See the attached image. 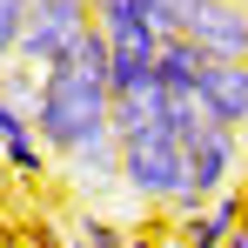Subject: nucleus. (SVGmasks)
<instances>
[{
	"label": "nucleus",
	"instance_id": "1",
	"mask_svg": "<svg viewBox=\"0 0 248 248\" xmlns=\"http://www.w3.org/2000/svg\"><path fill=\"white\" fill-rule=\"evenodd\" d=\"M34 134H41V148L61 161V155H74L87 141H108L114 127H108V41H101V27L87 20L74 47H67V61H54L41 74V101H34Z\"/></svg>",
	"mask_w": 248,
	"mask_h": 248
},
{
	"label": "nucleus",
	"instance_id": "2",
	"mask_svg": "<svg viewBox=\"0 0 248 248\" xmlns=\"http://www.w3.org/2000/svg\"><path fill=\"white\" fill-rule=\"evenodd\" d=\"M114 174H121V188L134 195V202H148V208H168V215H174L181 188H188L181 134H174L168 121H155V127H134V134H121V141H114Z\"/></svg>",
	"mask_w": 248,
	"mask_h": 248
},
{
	"label": "nucleus",
	"instance_id": "3",
	"mask_svg": "<svg viewBox=\"0 0 248 248\" xmlns=\"http://www.w3.org/2000/svg\"><path fill=\"white\" fill-rule=\"evenodd\" d=\"M87 20H94V0H27L14 61H27V67L47 74L54 61H67V47H74V34H81Z\"/></svg>",
	"mask_w": 248,
	"mask_h": 248
},
{
	"label": "nucleus",
	"instance_id": "4",
	"mask_svg": "<svg viewBox=\"0 0 248 248\" xmlns=\"http://www.w3.org/2000/svg\"><path fill=\"white\" fill-rule=\"evenodd\" d=\"M174 34H188L208 61H248V0H202L181 14Z\"/></svg>",
	"mask_w": 248,
	"mask_h": 248
},
{
	"label": "nucleus",
	"instance_id": "5",
	"mask_svg": "<svg viewBox=\"0 0 248 248\" xmlns=\"http://www.w3.org/2000/svg\"><path fill=\"white\" fill-rule=\"evenodd\" d=\"M188 94L202 101L208 121L248 127V61H208V54H202V67L188 74Z\"/></svg>",
	"mask_w": 248,
	"mask_h": 248
},
{
	"label": "nucleus",
	"instance_id": "6",
	"mask_svg": "<svg viewBox=\"0 0 248 248\" xmlns=\"http://www.w3.org/2000/svg\"><path fill=\"white\" fill-rule=\"evenodd\" d=\"M248 215L242 188H215L202 208H188V215H174V228H181V248H221L228 242V228Z\"/></svg>",
	"mask_w": 248,
	"mask_h": 248
},
{
	"label": "nucleus",
	"instance_id": "7",
	"mask_svg": "<svg viewBox=\"0 0 248 248\" xmlns=\"http://www.w3.org/2000/svg\"><path fill=\"white\" fill-rule=\"evenodd\" d=\"M61 168H67V181H74L81 195L121 188V174H114V134H108V141H87V148H74V155H61Z\"/></svg>",
	"mask_w": 248,
	"mask_h": 248
},
{
	"label": "nucleus",
	"instance_id": "8",
	"mask_svg": "<svg viewBox=\"0 0 248 248\" xmlns=\"http://www.w3.org/2000/svg\"><path fill=\"white\" fill-rule=\"evenodd\" d=\"M81 248H127V228L108 215H81Z\"/></svg>",
	"mask_w": 248,
	"mask_h": 248
},
{
	"label": "nucleus",
	"instance_id": "9",
	"mask_svg": "<svg viewBox=\"0 0 248 248\" xmlns=\"http://www.w3.org/2000/svg\"><path fill=\"white\" fill-rule=\"evenodd\" d=\"M20 14H27V0H0V61H14V41H20Z\"/></svg>",
	"mask_w": 248,
	"mask_h": 248
},
{
	"label": "nucleus",
	"instance_id": "10",
	"mask_svg": "<svg viewBox=\"0 0 248 248\" xmlns=\"http://www.w3.org/2000/svg\"><path fill=\"white\" fill-rule=\"evenodd\" d=\"M127 248H174L168 235H127Z\"/></svg>",
	"mask_w": 248,
	"mask_h": 248
},
{
	"label": "nucleus",
	"instance_id": "11",
	"mask_svg": "<svg viewBox=\"0 0 248 248\" xmlns=\"http://www.w3.org/2000/svg\"><path fill=\"white\" fill-rule=\"evenodd\" d=\"M221 248H248V221H235V228H228V242Z\"/></svg>",
	"mask_w": 248,
	"mask_h": 248
},
{
	"label": "nucleus",
	"instance_id": "12",
	"mask_svg": "<svg viewBox=\"0 0 248 248\" xmlns=\"http://www.w3.org/2000/svg\"><path fill=\"white\" fill-rule=\"evenodd\" d=\"M94 7H101V0H94Z\"/></svg>",
	"mask_w": 248,
	"mask_h": 248
},
{
	"label": "nucleus",
	"instance_id": "13",
	"mask_svg": "<svg viewBox=\"0 0 248 248\" xmlns=\"http://www.w3.org/2000/svg\"><path fill=\"white\" fill-rule=\"evenodd\" d=\"M74 248H81V242H74Z\"/></svg>",
	"mask_w": 248,
	"mask_h": 248
}]
</instances>
